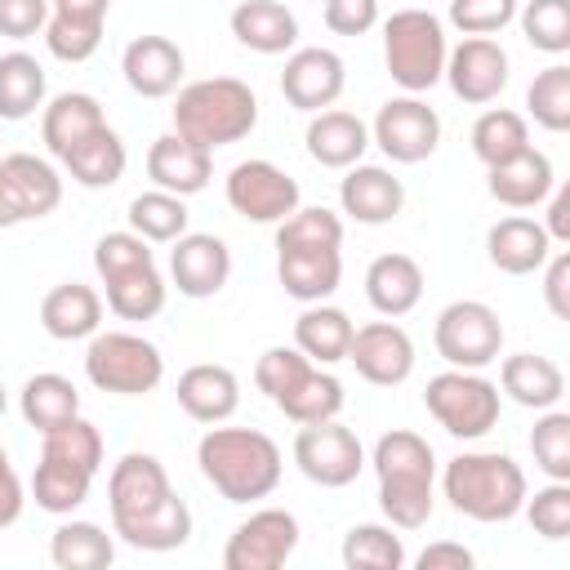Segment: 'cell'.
Listing matches in <instances>:
<instances>
[{
  "label": "cell",
  "instance_id": "obj_1",
  "mask_svg": "<svg viewBox=\"0 0 570 570\" xmlns=\"http://www.w3.org/2000/svg\"><path fill=\"white\" fill-rule=\"evenodd\" d=\"M111 534L138 552H174L191 539V508L174 494L169 472L156 454L129 450L111 463L107 476Z\"/></svg>",
  "mask_w": 570,
  "mask_h": 570
},
{
  "label": "cell",
  "instance_id": "obj_2",
  "mask_svg": "<svg viewBox=\"0 0 570 570\" xmlns=\"http://www.w3.org/2000/svg\"><path fill=\"white\" fill-rule=\"evenodd\" d=\"M196 463L200 476L227 499V503H258L281 485L285 459L281 445L258 432V428H218L209 423V432L196 445Z\"/></svg>",
  "mask_w": 570,
  "mask_h": 570
},
{
  "label": "cell",
  "instance_id": "obj_3",
  "mask_svg": "<svg viewBox=\"0 0 570 570\" xmlns=\"http://www.w3.org/2000/svg\"><path fill=\"white\" fill-rule=\"evenodd\" d=\"M102 468V432L89 419H71L53 432H40V463L31 472V499L40 512L71 517Z\"/></svg>",
  "mask_w": 570,
  "mask_h": 570
},
{
  "label": "cell",
  "instance_id": "obj_4",
  "mask_svg": "<svg viewBox=\"0 0 570 570\" xmlns=\"http://www.w3.org/2000/svg\"><path fill=\"white\" fill-rule=\"evenodd\" d=\"M374 476H379V508L387 525L396 530H419L432 517V490H436V454L432 445L410 432L392 428L374 441Z\"/></svg>",
  "mask_w": 570,
  "mask_h": 570
},
{
  "label": "cell",
  "instance_id": "obj_5",
  "mask_svg": "<svg viewBox=\"0 0 570 570\" xmlns=\"http://www.w3.org/2000/svg\"><path fill=\"white\" fill-rule=\"evenodd\" d=\"M441 490L450 499V508L468 521H481V525H499V521H512L530 494L525 485V472L512 454H499V450H463L445 463L441 472Z\"/></svg>",
  "mask_w": 570,
  "mask_h": 570
},
{
  "label": "cell",
  "instance_id": "obj_6",
  "mask_svg": "<svg viewBox=\"0 0 570 570\" xmlns=\"http://www.w3.org/2000/svg\"><path fill=\"white\" fill-rule=\"evenodd\" d=\"M258 125V98L236 76H205L178 89L174 98V134L214 151L240 142Z\"/></svg>",
  "mask_w": 570,
  "mask_h": 570
},
{
  "label": "cell",
  "instance_id": "obj_7",
  "mask_svg": "<svg viewBox=\"0 0 570 570\" xmlns=\"http://www.w3.org/2000/svg\"><path fill=\"white\" fill-rule=\"evenodd\" d=\"M254 383H258V392L289 419V423H325V419H338V410H343V383L325 370V365H316V361H307L298 347H267L263 356H258V365H254Z\"/></svg>",
  "mask_w": 570,
  "mask_h": 570
},
{
  "label": "cell",
  "instance_id": "obj_8",
  "mask_svg": "<svg viewBox=\"0 0 570 570\" xmlns=\"http://www.w3.org/2000/svg\"><path fill=\"white\" fill-rule=\"evenodd\" d=\"M445 27L428 9H396L383 22V62L405 94H428L445 76Z\"/></svg>",
  "mask_w": 570,
  "mask_h": 570
},
{
  "label": "cell",
  "instance_id": "obj_9",
  "mask_svg": "<svg viewBox=\"0 0 570 570\" xmlns=\"http://www.w3.org/2000/svg\"><path fill=\"white\" fill-rule=\"evenodd\" d=\"M85 379L111 396H147L165 379V356L142 334L98 330L85 347Z\"/></svg>",
  "mask_w": 570,
  "mask_h": 570
},
{
  "label": "cell",
  "instance_id": "obj_10",
  "mask_svg": "<svg viewBox=\"0 0 570 570\" xmlns=\"http://www.w3.org/2000/svg\"><path fill=\"white\" fill-rule=\"evenodd\" d=\"M428 414L459 441H481L499 423V383H490L481 370H441L423 387Z\"/></svg>",
  "mask_w": 570,
  "mask_h": 570
},
{
  "label": "cell",
  "instance_id": "obj_11",
  "mask_svg": "<svg viewBox=\"0 0 570 570\" xmlns=\"http://www.w3.org/2000/svg\"><path fill=\"white\" fill-rule=\"evenodd\" d=\"M436 356L454 370H485L503 352V321L490 303L481 298H454L436 312L432 325Z\"/></svg>",
  "mask_w": 570,
  "mask_h": 570
},
{
  "label": "cell",
  "instance_id": "obj_12",
  "mask_svg": "<svg viewBox=\"0 0 570 570\" xmlns=\"http://www.w3.org/2000/svg\"><path fill=\"white\" fill-rule=\"evenodd\" d=\"M294 463L298 472L312 481V485H325V490H343L361 476L365 468V445L361 436L338 423V419H325V423H303L298 436H294Z\"/></svg>",
  "mask_w": 570,
  "mask_h": 570
},
{
  "label": "cell",
  "instance_id": "obj_13",
  "mask_svg": "<svg viewBox=\"0 0 570 570\" xmlns=\"http://www.w3.org/2000/svg\"><path fill=\"white\" fill-rule=\"evenodd\" d=\"M370 142H379V151L396 165H419L441 142V116L419 94L387 98L370 125Z\"/></svg>",
  "mask_w": 570,
  "mask_h": 570
},
{
  "label": "cell",
  "instance_id": "obj_14",
  "mask_svg": "<svg viewBox=\"0 0 570 570\" xmlns=\"http://www.w3.org/2000/svg\"><path fill=\"white\" fill-rule=\"evenodd\" d=\"M298 548V517L285 508H258L240 521L223 548V570H281Z\"/></svg>",
  "mask_w": 570,
  "mask_h": 570
},
{
  "label": "cell",
  "instance_id": "obj_15",
  "mask_svg": "<svg viewBox=\"0 0 570 570\" xmlns=\"http://www.w3.org/2000/svg\"><path fill=\"white\" fill-rule=\"evenodd\" d=\"M227 205L245 223H281L298 209V183L272 160H240L227 174Z\"/></svg>",
  "mask_w": 570,
  "mask_h": 570
},
{
  "label": "cell",
  "instance_id": "obj_16",
  "mask_svg": "<svg viewBox=\"0 0 570 570\" xmlns=\"http://www.w3.org/2000/svg\"><path fill=\"white\" fill-rule=\"evenodd\" d=\"M508 49L494 36H463L450 53H445V76L454 98H463L468 107H485L508 89Z\"/></svg>",
  "mask_w": 570,
  "mask_h": 570
},
{
  "label": "cell",
  "instance_id": "obj_17",
  "mask_svg": "<svg viewBox=\"0 0 570 570\" xmlns=\"http://www.w3.org/2000/svg\"><path fill=\"white\" fill-rule=\"evenodd\" d=\"M347 361L356 365V374L365 383L396 387V383H405L414 374V338L396 321H370V325L352 330Z\"/></svg>",
  "mask_w": 570,
  "mask_h": 570
},
{
  "label": "cell",
  "instance_id": "obj_18",
  "mask_svg": "<svg viewBox=\"0 0 570 570\" xmlns=\"http://www.w3.org/2000/svg\"><path fill=\"white\" fill-rule=\"evenodd\" d=\"M343 85H347V67H343V58H338L334 49H325V45H307V49H294V53L285 58L281 94H285L289 107H298V111H307V116L334 107L338 94H343Z\"/></svg>",
  "mask_w": 570,
  "mask_h": 570
},
{
  "label": "cell",
  "instance_id": "obj_19",
  "mask_svg": "<svg viewBox=\"0 0 570 570\" xmlns=\"http://www.w3.org/2000/svg\"><path fill=\"white\" fill-rule=\"evenodd\" d=\"M169 281L183 298H214L232 276V249L214 232H183L169 240Z\"/></svg>",
  "mask_w": 570,
  "mask_h": 570
},
{
  "label": "cell",
  "instance_id": "obj_20",
  "mask_svg": "<svg viewBox=\"0 0 570 570\" xmlns=\"http://www.w3.org/2000/svg\"><path fill=\"white\" fill-rule=\"evenodd\" d=\"M111 0H49V22H45V45L58 62H85L102 45Z\"/></svg>",
  "mask_w": 570,
  "mask_h": 570
},
{
  "label": "cell",
  "instance_id": "obj_21",
  "mask_svg": "<svg viewBox=\"0 0 570 570\" xmlns=\"http://www.w3.org/2000/svg\"><path fill=\"white\" fill-rule=\"evenodd\" d=\"M120 71H125V85L138 98H169L183 85L187 58L169 36H138V40L125 45Z\"/></svg>",
  "mask_w": 570,
  "mask_h": 570
},
{
  "label": "cell",
  "instance_id": "obj_22",
  "mask_svg": "<svg viewBox=\"0 0 570 570\" xmlns=\"http://www.w3.org/2000/svg\"><path fill=\"white\" fill-rule=\"evenodd\" d=\"M276 276L289 298L325 303L343 281V254H338V245H281Z\"/></svg>",
  "mask_w": 570,
  "mask_h": 570
},
{
  "label": "cell",
  "instance_id": "obj_23",
  "mask_svg": "<svg viewBox=\"0 0 570 570\" xmlns=\"http://www.w3.org/2000/svg\"><path fill=\"white\" fill-rule=\"evenodd\" d=\"M338 205H343L347 218H356L365 227H383V223H392L401 214L405 187L383 165H347V174L338 183Z\"/></svg>",
  "mask_w": 570,
  "mask_h": 570
},
{
  "label": "cell",
  "instance_id": "obj_24",
  "mask_svg": "<svg viewBox=\"0 0 570 570\" xmlns=\"http://www.w3.org/2000/svg\"><path fill=\"white\" fill-rule=\"evenodd\" d=\"M147 178L160 187V191H174V196H196L209 187L214 178V151L187 142L183 134H160L147 151Z\"/></svg>",
  "mask_w": 570,
  "mask_h": 570
},
{
  "label": "cell",
  "instance_id": "obj_25",
  "mask_svg": "<svg viewBox=\"0 0 570 570\" xmlns=\"http://www.w3.org/2000/svg\"><path fill=\"white\" fill-rule=\"evenodd\" d=\"M307 156L325 169H347V165H361L365 147H370V125L343 107H325V111H312L307 120Z\"/></svg>",
  "mask_w": 570,
  "mask_h": 570
},
{
  "label": "cell",
  "instance_id": "obj_26",
  "mask_svg": "<svg viewBox=\"0 0 570 570\" xmlns=\"http://www.w3.org/2000/svg\"><path fill=\"white\" fill-rule=\"evenodd\" d=\"M178 405L196 423H227L240 405V379L227 365L200 361L178 374Z\"/></svg>",
  "mask_w": 570,
  "mask_h": 570
},
{
  "label": "cell",
  "instance_id": "obj_27",
  "mask_svg": "<svg viewBox=\"0 0 570 570\" xmlns=\"http://www.w3.org/2000/svg\"><path fill=\"white\" fill-rule=\"evenodd\" d=\"M40 325L58 343L94 338L102 330V294L80 281H62L40 298Z\"/></svg>",
  "mask_w": 570,
  "mask_h": 570
},
{
  "label": "cell",
  "instance_id": "obj_28",
  "mask_svg": "<svg viewBox=\"0 0 570 570\" xmlns=\"http://www.w3.org/2000/svg\"><path fill=\"white\" fill-rule=\"evenodd\" d=\"M485 254H490V263H494L499 272H508V276H530V272H539V267L548 263L552 240H548L543 223H534V218H525V214H508V218H499V223L485 232Z\"/></svg>",
  "mask_w": 570,
  "mask_h": 570
},
{
  "label": "cell",
  "instance_id": "obj_29",
  "mask_svg": "<svg viewBox=\"0 0 570 570\" xmlns=\"http://www.w3.org/2000/svg\"><path fill=\"white\" fill-rule=\"evenodd\" d=\"M107 125V116H102V102L94 98V94H80V89H67V94H58V98H49L45 102V111H40V138H45V147H49V156H67V151H76L89 134H98Z\"/></svg>",
  "mask_w": 570,
  "mask_h": 570
},
{
  "label": "cell",
  "instance_id": "obj_30",
  "mask_svg": "<svg viewBox=\"0 0 570 570\" xmlns=\"http://www.w3.org/2000/svg\"><path fill=\"white\" fill-rule=\"evenodd\" d=\"M485 187L499 205L508 209H534L548 200V191L557 187V174H552V160L534 147H525L521 156L503 160V165H490L485 169Z\"/></svg>",
  "mask_w": 570,
  "mask_h": 570
},
{
  "label": "cell",
  "instance_id": "obj_31",
  "mask_svg": "<svg viewBox=\"0 0 570 570\" xmlns=\"http://www.w3.org/2000/svg\"><path fill=\"white\" fill-rule=\"evenodd\" d=\"M365 298L387 321L414 312L423 298V267L410 254H379L365 267Z\"/></svg>",
  "mask_w": 570,
  "mask_h": 570
},
{
  "label": "cell",
  "instance_id": "obj_32",
  "mask_svg": "<svg viewBox=\"0 0 570 570\" xmlns=\"http://www.w3.org/2000/svg\"><path fill=\"white\" fill-rule=\"evenodd\" d=\"M102 289H107V307L120 316V321H151L160 316L165 307V276L156 267V258H142V263H129V267H116V272H102L98 276Z\"/></svg>",
  "mask_w": 570,
  "mask_h": 570
},
{
  "label": "cell",
  "instance_id": "obj_33",
  "mask_svg": "<svg viewBox=\"0 0 570 570\" xmlns=\"http://www.w3.org/2000/svg\"><path fill=\"white\" fill-rule=\"evenodd\" d=\"M499 387L525 405V410H552L561 396H566V374L552 356H539V352H512L503 356L499 365Z\"/></svg>",
  "mask_w": 570,
  "mask_h": 570
},
{
  "label": "cell",
  "instance_id": "obj_34",
  "mask_svg": "<svg viewBox=\"0 0 570 570\" xmlns=\"http://www.w3.org/2000/svg\"><path fill=\"white\" fill-rule=\"evenodd\" d=\"M227 22L232 36L254 53H289L298 45V18L281 0H240Z\"/></svg>",
  "mask_w": 570,
  "mask_h": 570
},
{
  "label": "cell",
  "instance_id": "obj_35",
  "mask_svg": "<svg viewBox=\"0 0 570 570\" xmlns=\"http://www.w3.org/2000/svg\"><path fill=\"white\" fill-rule=\"evenodd\" d=\"M352 316L343 307H330V303H307L294 321V347L316 361V365H334V361H347V343H352Z\"/></svg>",
  "mask_w": 570,
  "mask_h": 570
},
{
  "label": "cell",
  "instance_id": "obj_36",
  "mask_svg": "<svg viewBox=\"0 0 570 570\" xmlns=\"http://www.w3.org/2000/svg\"><path fill=\"white\" fill-rule=\"evenodd\" d=\"M0 174H4V183L13 187V196H18L27 223L58 209V200H62V178H58V169H53L49 160H40V156H31V151H9V156L0 160Z\"/></svg>",
  "mask_w": 570,
  "mask_h": 570
},
{
  "label": "cell",
  "instance_id": "obj_37",
  "mask_svg": "<svg viewBox=\"0 0 570 570\" xmlns=\"http://www.w3.org/2000/svg\"><path fill=\"white\" fill-rule=\"evenodd\" d=\"M18 410H22L27 428L53 432V428H62V423H71V419L80 414V392H76V383H71L67 374L45 370V374H31V379L22 383Z\"/></svg>",
  "mask_w": 570,
  "mask_h": 570
},
{
  "label": "cell",
  "instance_id": "obj_38",
  "mask_svg": "<svg viewBox=\"0 0 570 570\" xmlns=\"http://www.w3.org/2000/svg\"><path fill=\"white\" fill-rule=\"evenodd\" d=\"M62 165H67V174H71L80 187L98 191V187L120 183V174H125V165H129V151H125L120 134H116L111 125H102V129H98V134H89L76 151H67V156H62Z\"/></svg>",
  "mask_w": 570,
  "mask_h": 570
},
{
  "label": "cell",
  "instance_id": "obj_39",
  "mask_svg": "<svg viewBox=\"0 0 570 570\" xmlns=\"http://www.w3.org/2000/svg\"><path fill=\"white\" fill-rule=\"evenodd\" d=\"M49 561L58 570H107L116 561V543L94 521H62L49 539Z\"/></svg>",
  "mask_w": 570,
  "mask_h": 570
},
{
  "label": "cell",
  "instance_id": "obj_40",
  "mask_svg": "<svg viewBox=\"0 0 570 570\" xmlns=\"http://www.w3.org/2000/svg\"><path fill=\"white\" fill-rule=\"evenodd\" d=\"M468 142H472V156L490 169V165H503V160H512V156H521L530 147V125H525L521 111L490 107V111L476 116Z\"/></svg>",
  "mask_w": 570,
  "mask_h": 570
},
{
  "label": "cell",
  "instance_id": "obj_41",
  "mask_svg": "<svg viewBox=\"0 0 570 570\" xmlns=\"http://www.w3.org/2000/svg\"><path fill=\"white\" fill-rule=\"evenodd\" d=\"M36 107H45V67L22 49L0 53V120H27Z\"/></svg>",
  "mask_w": 570,
  "mask_h": 570
},
{
  "label": "cell",
  "instance_id": "obj_42",
  "mask_svg": "<svg viewBox=\"0 0 570 570\" xmlns=\"http://www.w3.org/2000/svg\"><path fill=\"white\" fill-rule=\"evenodd\" d=\"M187 205H183V196H174V191H160V187H151V191H138L134 200H129V232H138L142 240H151V245H169V240H178L183 232H187Z\"/></svg>",
  "mask_w": 570,
  "mask_h": 570
},
{
  "label": "cell",
  "instance_id": "obj_43",
  "mask_svg": "<svg viewBox=\"0 0 570 570\" xmlns=\"http://www.w3.org/2000/svg\"><path fill=\"white\" fill-rule=\"evenodd\" d=\"M343 566L347 570H401L405 566V543L396 534V525H379V521H361L343 534Z\"/></svg>",
  "mask_w": 570,
  "mask_h": 570
},
{
  "label": "cell",
  "instance_id": "obj_44",
  "mask_svg": "<svg viewBox=\"0 0 570 570\" xmlns=\"http://www.w3.org/2000/svg\"><path fill=\"white\" fill-rule=\"evenodd\" d=\"M525 107H530V116H534L539 129L566 134L570 129V67L566 62L543 67L530 80V89H525Z\"/></svg>",
  "mask_w": 570,
  "mask_h": 570
},
{
  "label": "cell",
  "instance_id": "obj_45",
  "mask_svg": "<svg viewBox=\"0 0 570 570\" xmlns=\"http://www.w3.org/2000/svg\"><path fill=\"white\" fill-rule=\"evenodd\" d=\"M530 454H534V468L548 481H570V414L566 410L552 405V410H543L534 419Z\"/></svg>",
  "mask_w": 570,
  "mask_h": 570
},
{
  "label": "cell",
  "instance_id": "obj_46",
  "mask_svg": "<svg viewBox=\"0 0 570 570\" xmlns=\"http://www.w3.org/2000/svg\"><path fill=\"white\" fill-rule=\"evenodd\" d=\"M521 36L539 53H566L570 49V0H525L517 9Z\"/></svg>",
  "mask_w": 570,
  "mask_h": 570
},
{
  "label": "cell",
  "instance_id": "obj_47",
  "mask_svg": "<svg viewBox=\"0 0 570 570\" xmlns=\"http://www.w3.org/2000/svg\"><path fill=\"white\" fill-rule=\"evenodd\" d=\"M281 245H338L343 249V218L325 205H298L289 218L276 223V249Z\"/></svg>",
  "mask_w": 570,
  "mask_h": 570
},
{
  "label": "cell",
  "instance_id": "obj_48",
  "mask_svg": "<svg viewBox=\"0 0 570 570\" xmlns=\"http://www.w3.org/2000/svg\"><path fill=\"white\" fill-rule=\"evenodd\" d=\"M521 512L530 517L534 534H543V539H552V543L566 539V534H570V481H548L543 490L525 494Z\"/></svg>",
  "mask_w": 570,
  "mask_h": 570
},
{
  "label": "cell",
  "instance_id": "obj_49",
  "mask_svg": "<svg viewBox=\"0 0 570 570\" xmlns=\"http://www.w3.org/2000/svg\"><path fill=\"white\" fill-rule=\"evenodd\" d=\"M517 18V0H450V22L463 36H494Z\"/></svg>",
  "mask_w": 570,
  "mask_h": 570
},
{
  "label": "cell",
  "instance_id": "obj_50",
  "mask_svg": "<svg viewBox=\"0 0 570 570\" xmlns=\"http://www.w3.org/2000/svg\"><path fill=\"white\" fill-rule=\"evenodd\" d=\"M321 18L334 36H365L379 22V0H325Z\"/></svg>",
  "mask_w": 570,
  "mask_h": 570
},
{
  "label": "cell",
  "instance_id": "obj_51",
  "mask_svg": "<svg viewBox=\"0 0 570 570\" xmlns=\"http://www.w3.org/2000/svg\"><path fill=\"white\" fill-rule=\"evenodd\" d=\"M49 22V0H0V36L31 40Z\"/></svg>",
  "mask_w": 570,
  "mask_h": 570
},
{
  "label": "cell",
  "instance_id": "obj_52",
  "mask_svg": "<svg viewBox=\"0 0 570 570\" xmlns=\"http://www.w3.org/2000/svg\"><path fill=\"white\" fill-rule=\"evenodd\" d=\"M543 303L557 321H570V254L557 249L543 263Z\"/></svg>",
  "mask_w": 570,
  "mask_h": 570
},
{
  "label": "cell",
  "instance_id": "obj_53",
  "mask_svg": "<svg viewBox=\"0 0 570 570\" xmlns=\"http://www.w3.org/2000/svg\"><path fill=\"white\" fill-rule=\"evenodd\" d=\"M414 566H419V570H472L476 557H472L463 543H454V539H436V543H428V548L414 557Z\"/></svg>",
  "mask_w": 570,
  "mask_h": 570
},
{
  "label": "cell",
  "instance_id": "obj_54",
  "mask_svg": "<svg viewBox=\"0 0 570 570\" xmlns=\"http://www.w3.org/2000/svg\"><path fill=\"white\" fill-rule=\"evenodd\" d=\"M22 481H18V472H13V459H9V450L0 445V530H9L18 517H22Z\"/></svg>",
  "mask_w": 570,
  "mask_h": 570
},
{
  "label": "cell",
  "instance_id": "obj_55",
  "mask_svg": "<svg viewBox=\"0 0 570 570\" xmlns=\"http://www.w3.org/2000/svg\"><path fill=\"white\" fill-rule=\"evenodd\" d=\"M548 240L570 245V187H552L548 191V223H543Z\"/></svg>",
  "mask_w": 570,
  "mask_h": 570
},
{
  "label": "cell",
  "instance_id": "obj_56",
  "mask_svg": "<svg viewBox=\"0 0 570 570\" xmlns=\"http://www.w3.org/2000/svg\"><path fill=\"white\" fill-rule=\"evenodd\" d=\"M18 223H27V218H22V205H18L13 187H9L4 174H0V232H4V227H18Z\"/></svg>",
  "mask_w": 570,
  "mask_h": 570
},
{
  "label": "cell",
  "instance_id": "obj_57",
  "mask_svg": "<svg viewBox=\"0 0 570 570\" xmlns=\"http://www.w3.org/2000/svg\"><path fill=\"white\" fill-rule=\"evenodd\" d=\"M4 405H9V392H4V383H0V414H4Z\"/></svg>",
  "mask_w": 570,
  "mask_h": 570
}]
</instances>
